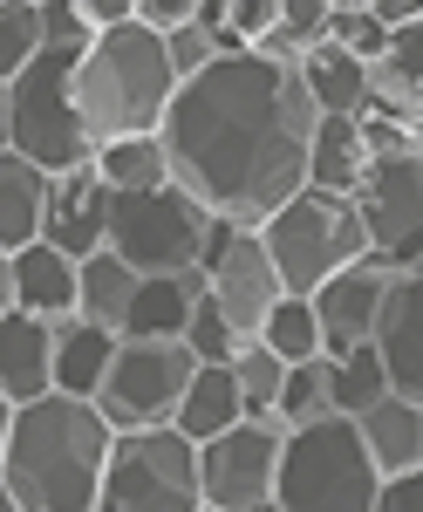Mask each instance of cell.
<instances>
[{
  "label": "cell",
  "instance_id": "25",
  "mask_svg": "<svg viewBox=\"0 0 423 512\" xmlns=\"http://www.w3.org/2000/svg\"><path fill=\"white\" fill-rule=\"evenodd\" d=\"M294 76L308 89L314 117H362V62H355V55H342V48L321 41L314 55L294 62Z\"/></svg>",
  "mask_w": 423,
  "mask_h": 512
},
{
  "label": "cell",
  "instance_id": "21",
  "mask_svg": "<svg viewBox=\"0 0 423 512\" xmlns=\"http://www.w3.org/2000/svg\"><path fill=\"white\" fill-rule=\"evenodd\" d=\"M232 424H246L239 417V390H232V369L226 362H198L185 396H178V410H171V431L185 437V444H205V437L232 431Z\"/></svg>",
  "mask_w": 423,
  "mask_h": 512
},
{
  "label": "cell",
  "instance_id": "5",
  "mask_svg": "<svg viewBox=\"0 0 423 512\" xmlns=\"http://www.w3.org/2000/svg\"><path fill=\"white\" fill-rule=\"evenodd\" d=\"M69 76H76V55L41 48L35 62L7 82V151L21 164H35L41 178L82 171L96 158V144L76 117V96H69Z\"/></svg>",
  "mask_w": 423,
  "mask_h": 512
},
{
  "label": "cell",
  "instance_id": "9",
  "mask_svg": "<svg viewBox=\"0 0 423 512\" xmlns=\"http://www.w3.org/2000/svg\"><path fill=\"white\" fill-rule=\"evenodd\" d=\"M192 369L198 362L185 342H116L110 369H103L89 403H96V417L110 431H157V424H171Z\"/></svg>",
  "mask_w": 423,
  "mask_h": 512
},
{
  "label": "cell",
  "instance_id": "4",
  "mask_svg": "<svg viewBox=\"0 0 423 512\" xmlns=\"http://www.w3.org/2000/svg\"><path fill=\"white\" fill-rule=\"evenodd\" d=\"M376 485L383 478L362 451L355 417H321L308 431L280 437V458H273V506L280 512H369Z\"/></svg>",
  "mask_w": 423,
  "mask_h": 512
},
{
  "label": "cell",
  "instance_id": "30",
  "mask_svg": "<svg viewBox=\"0 0 423 512\" xmlns=\"http://www.w3.org/2000/svg\"><path fill=\"white\" fill-rule=\"evenodd\" d=\"M89 164H96V178H103L110 192H157V185H171V178H164V144H157V137L103 144Z\"/></svg>",
  "mask_w": 423,
  "mask_h": 512
},
{
  "label": "cell",
  "instance_id": "13",
  "mask_svg": "<svg viewBox=\"0 0 423 512\" xmlns=\"http://www.w3.org/2000/svg\"><path fill=\"white\" fill-rule=\"evenodd\" d=\"M369 349L383 362L389 396L423 403V267H396L389 274L376 328H369Z\"/></svg>",
  "mask_w": 423,
  "mask_h": 512
},
{
  "label": "cell",
  "instance_id": "18",
  "mask_svg": "<svg viewBox=\"0 0 423 512\" xmlns=\"http://www.w3.org/2000/svg\"><path fill=\"white\" fill-rule=\"evenodd\" d=\"M48 362H55V328L35 315H0V396L7 403H35L48 396Z\"/></svg>",
  "mask_w": 423,
  "mask_h": 512
},
{
  "label": "cell",
  "instance_id": "23",
  "mask_svg": "<svg viewBox=\"0 0 423 512\" xmlns=\"http://www.w3.org/2000/svg\"><path fill=\"white\" fill-rule=\"evenodd\" d=\"M130 294H137V274H130L116 253H89V260H76V321L103 328V335H123Z\"/></svg>",
  "mask_w": 423,
  "mask_h": 512
},
{
  "label": "cell",
  "instance_id": "42",
  "mask_svg": "<svg viewBox=\"0 0 423 512\" xmlns=\"http://www.w3.org/2000/svg\"><path fill=\"white\" fill-rule=\"evenodd\" d=\"M0 512H21V506H14V499H7V485H0Z\"/></svg>",
  "mask_w": 423,
  "mask_h": 512
},
{
  "label": "cell",
  "instance_id": "33",
  "mask_svg": "<svg viewBox=\"0 0 423 512\" xmlns=\"http://www.w3.org/2000/svg\"><path fill=\"white\" fill-rule=\"evenodd\" d=\"M383 28L369 21V7L362 0H328V48H342V55H355V62H376L383 55Z\"/></svg>",
  "mask_w": 423,
  "mask_h": 512
},
{
  "label": "cell",
  "instance_id": "39",
  "mask_svg": "<svg viewBox=\"0 0 423 512\" xmlns=\"http://www.w3.org/2000/svg\"><path fill=\"white\" fill-rule=\"evenodd\" d=\"M0 315H21V308H14V260H7V253H0Z\"/></svg>",
  "mask_w": 423,
  "mask_h": 512
},
{
  "label": "cell",
  "instance_id": "17",
  "mask_svg": "<svg viewBox=\"0 0 423 512\" xmlns=\"http://www.w3.org/2000/svg\"><path fill=\"white\" fill-rule=\"evenodd\" d=\"M362 431V451L376 478H396V472H423V403H403V396H383L355 417Z\"/></svg>",
  "mask_w": 423,
  "mask_h": 512
},
{
  "label": "cell",
  "instance_id": "31",
  "mask_svg": "<svg viewBox=\"0 0 423 512\" xmlns=\"http://www.w3.org/2000/svg\"><path fill=\"white\" fill-rule=\"evenodd\" d=\"M226 369H232V390H239V417H246V424H267V417H273V396H280V376H287V362H273L260 342H246Z\"/></svg>",
  "mask_w": 423,
  "mask_h": 512
},
{
  "label": "cell",
  "instance_id": "19",
  "mask_svg": "<svg viewBox=\"0 0 423 512\" xmlns=\"http://www.w3.org/2000/svg\"><path fill=\"white\" fill-rule=\"evenodd\" d=\"M205 294V274H171V280H137L130 294V315H123V335L116 342H178L185 321H192V301Z\"/></svg>",
  "mask_w": 423,
  "mask_h": 512
},
{
  "label": "cell",
  "instance_id": "34",
  "mask_svg": "<svg viewBox=\"0 0 423 512\" xmlns=\"http://www.w3.org/2000/svg\"><path fill=\"white\" fill-rule=\"evenodd\" d=\"M178 342L192 349V362H232V355L246 349V342L232 335L226 321H219V308H212L205 294H198V301H192V321H185V335H178Z\"/></svg>",
  "mask_w": 423,
  "mask_h": 512
},
{
  "label": "cell",
  "instance_id": "35",
  "mask_svg": "<svg viewBox=\"0 0 423 512\" xmlns=\"http://www.w3.org/2000/svg\"><path fill=\"white\" fill-rule=\"evenodd\" d=\"M89 21H82L76 0H41V48H55V55H82L89 48Z\"/></svg>",
  "mask_w": 423,
  "mask_h": 512
},
{
  "label": "cell",
  "instance_id": "26",
  "mask_svg": "<svg viewBox=\"0 0 423 512\" xmlns=\"http://www.w3.org/2000/svg\"><path fill=\"white\" fill-rule=\"evenodd\" d=\"M321 417H335L328 410V355H314V362H294L287 376H280V396H273V431H308V424H321Z\"/></svg>",
  "mask_w": 423,
  "mask_h": 512
},
{
  "label": "cell",
  "instance_id": "32",
  "mask_svg": "<svg viewBox=\"0 0 423 512\" xmlns=\"http://www.w3.org/2000/svg\"><path fill=\"white\" fill-rule=\"evenodd\" d=\"M41 55V7L35 0H0V82H14Z\"/></svg>",
  "mask_w": 423,
  "mask_h": 512
},
{
  "label": "cell",
  "instance_id": "22",
  "mask_svg": "<svg viewBox=\"0 0 423 512\" xmlns=\"http://www.w3.org/2000/svg\"><path fill=\"white\" fill-rule=\"evenodd\" d=\"M116 355V335H103V328H89V321H62L55 328V362H48V383H55V396H96V383H103V369H110Z\"/></svg>",
  "mask_w": 423,
  "mask_h": 512
},
{
  "label": "cell",
  "instance_id": "20",
  "mask_svg": "<svg viewBox=\"0 0 423 512\" xmlns=\"http://www.w3.org/2000/svg\"><path fill=\"white\" fill-rule=\"evenodd\" d=\"M362 178H369L362 123H355V117H314V137H308V192L355 198Z\"/></svg>",
  "mask_w": 423,
  "mask_h": 512
},
{
  "label": "cell",
  "instance_id": "10",
  "mask_svg": "<svg viewBox=\"0 0 423 512\" xmlns=\"http://www.w3.org/2000/svg\"><path fill=\"white\" fill-rule=\"evenodd\" d=\"M198 274H205V301L219 308V321H226L239 342H253L260 321H267V308L280 301V280H273V260H267V246H260V233L212 219V239H205Z\"/></svg>",
  "mask_w": 423,
  "mask_h": 512
},
{
  "label": "cell",
  "instance_id": "41",
  "mask_svg": "<svg viewBox=\"0 0 423 512\" xmlns=\"http://www.w3.org/2000/svg\"><path fill=\"white\" fill-rule=\"evenodd\" d=\"M0 151H7V82H0Z\"/></svg>",
  "mask_w": 423,
  "mask_h": 512
},
{
  "label": "cell",
  "instance_id": "15",
  "mask_svg": "<svg viewBox=\"0 0 423 512\" xmlns=\"http://www.w3.org/2000/svg\"><path fill=\"white\" fill-rule=\"evenodd\" d=\"M103 226H110V185L96 178V164L48 178L41 246H55L62 260H89V253H103Z\"/></svg>",
  "mask_w": 423,
  "mask_h": 512
},
{
  "label": "cell",
  "instance_id": "24",
  "mask_svg": "<svg viewBox=\"0 0 423 512\" xmlns=\"http://www.w3.org/2000/svg\"><path fill=\"white\" fill-rule=\"evenodd\" d=\"M41 205H48V178L14 151H0V253H21L41 239Z\"/></svg>",
  "mask_w": 423,
  "mask_h": 512
},
{
  "label": "cell",
  "instance_id": "28",
  "mask_svg": "<svg viewBox=\"0 0 423 512\" xmlns=\"http://www.w3.org/2000/svg\"><path fill=\"white\" fill-rule=\"evenodd\" d=\"M328 41V0H280L273 7V28H267V41L253 48V55H267V62H301V55H314Z\"/></svg>",
  "mask_w": 423,
  "mask_h": 512
},
{
  "label": "cell",
  "instance_id": "8",
  "mask_svg": "<svg viewBox=\"0 0 423 512\" xmlns=\"http://www.w3.org/2000/svg\"><path fill=\"white\" fill-rule=\"evenodd\" d=\"M96 512H205L198 506V444L157 431H116L96 485Z\"/></svg>",
  "mask_w": 423,
  "mask_h": 512
},
{
  "label": "cell",
  "instance_id": "12",
  "mask_svg": "<svg viewBox=\"0 0 423 512\" xmlns=\"http://www.w3.org/2000/svg\"><path fill=\"white\" fill-rule=\"evenodd\" d=\"M273 458L280 431L273 424H232V431L198 444V506L205 512H246L273 499Z\"/></svg>",
  "mask_w": 423,
  "mask_h": 512
},
{
  "label": "cell",
  "instance_id": "43",
  "mask_svg": "<svg viewBox=\"0 0 423 512\" xmlns=\"http://www.w3.org/2000/svg\"><path fill=\"white\" fill-rule=\"evenodd\" d=\"M246 512H280V506H273V499H260V506H246Z\"/></svg>",
  "mask_w": 423,
  "mask_h": 512
},
{
  "label": "cell",
  "instance_id": "36",
  "mask_svg": "<svg viewBox=\"0 0 423 512\" xmlns=\"http://www.w3.org/2000/svg\"><path fill=\"white\" fill-rule=\"evenodd\" d=\"M164 62H171V76H178V82L198 76L205 62H219V48H212V28H205V21L192 14L178 35H164Z\"/></svg>",
  "mask_w": 423,
  "mask_h": 512
},
{
  "label": "cell",
  "instance_id": "14",
  "mask_svg": "<svg viewBox=\"0 0 423 512\" xmlns=\"http://www.w3.org/2000/svg\"><path fill=\"white\" fill-rule=\"evenodd\" d=\"M396 267H383L376 253H362L355 267L342 274H328L321 287L308 294L314 308V328H321V355H342L355 342H369V328H376V308H383V287Z\"/></svg>",
  "mask_w": 423,
  "mask_h": 512
},
{
  "label": "cell",
  "instance_id": "40",
  "mask_svg": "<svg viewBox=\"0 0 423 512\" xmlns=\"http://www.w3.org/2000/svg\"><path fill=\"white\" fill-rule=\"evenodd\" d=\"M7 424H14V403L0 396V451H7Z\"/></svg>",
  "mask_w": 423,
  "mask_h": 512
},
{
  "label": "cell",
  "instance_id": "29",
  "mask_svg": "<svg viewBox=\"0 0 423 512\" xmlns=\"http://www.w3.org/2000/svg\"><path fill=\"white\" fill-rule=\"evenodd\" d=\"M260 349L273 355V362H314L321 355V328H314V308H308V294H280L267 308V321H260V335H253Z\"/></svg>",
  "mask_w": 423,
  "mask_h": 512
},
{
  "label": "cell",
  "instance_id": "7",
  "mask_svg": "<svg viewBox=\"0 0 423 512\" xmlns=\"http://www.w3.org/2000/svg\"><path fill=\"white\" fill-rule=\"evenodd\" d=\"M205 239H212V219L185 192H171V185H157V192H110L103 253H116L137 280L192 274L205 260Z\"/></svg>",
  "mask_w": 423,
  "mask_h": 512
},
{
  "label": "cell",
  "instance_id": "1",
  "mask_svg": "<svg viewBox=\"0 0 423 512\" xmlns=\"http://www.w3.org/2000/svg\"><path fill=\"white\" fill-rule=\"evenodd\" d=\"M314 103L301 76L267 55H219L178 82L157 123L164 178L219 226H267L308 192Z\"/></svg>",
  "mask_w": 423,
  "mask_h": 512
},
{
  "label": "cell",
  "instance_id": "11",
  "mask_svg": "<svg viewBox=\"0 0 423 512\" xmlns=\"http://www.w3.org/2000/svg\"><path fill=\"white\" fill-rule=\"evenodd\" d=\"M355 219L383 267H423V158H383L355 185Z\"/></svg>",
  "mask_w": 423,
  "mask_h": 512
},
{
  "label": "cell",
  "instance_id": "37",
  "mask_svg": "<svg viewBox=\"0 0 423 512\" xmlns=\"http://www.w3.org/2000/svg\"><path fill=\"white\" fill-rule=\"evenodd\" d=\"M369 512H423V472H396L376 485V506Z\"/></svg>",
  "mask_w": 423,
  "mask_h": 512
},
{
  "label": "cell",
  "instance_id": "2",
  "mask_svg": "<svg viewBox=\"0 0 423 512\" xmlns=\"http://www.w3.org/2000/svg\"><path fill=\"white\" fill-rule=\"evenodd\" d=\"M110 424L82 396H35L14 403L7 451H0V485L21 512H96L103 458H110Z\"/></svg>",
  "mask_w": 423,
  "mask_h": 512
},
{
  "label": "cell",
  "instance_id": "3",
  "mask_svg": "<svg viewBox=\"0 0 423 512\" xmlns=\"http://www.w3.org/2000/svg\"><path fill=\"white\" fill-rule=\"evenodd\" d=\"M69 96H76L89 144L103 151V144H123V137H157V123L178 96V76L164 62V41L137 21H123V28H103L76 55Z\"/></svg>",
  "mask_w": 423,
  "mask_h": 512
},
{
  "label": "cell",
  "instance_id": "38",
  "mask_svg": "<svg viewBox=\"0 0 423 512\" xmlns=\"http://www.w3.org/2000/svg\"><path fill=\"white\" fill-rule=\"evenodd\" d=\"M82 21H89V35H103V28H123L130 21V0H76Z\"/></svg>",
  "mask_w": 423,
  "mask_h": 512
},
{
  "label": "cell",
  "instance_id": "27",
  "mask_svg": "<svg viewBox=\"0 0 423 512\" xmlns=\"http://www.w3.org/2000/svg\"><path fill=\"white\" fill-rule=\"evenodd\" d=\"M383 396H389V383H383V362H376L369 342L328 355V410H335V417H362V410L383 403Z\"/></svg>",
  "mask_w": 423,
  "mask_h": 512
},
{
  "label": "cell",
  "instance_id": "16",
  "mask_svg": "<svg viewBox=\"0 0 423 512\" xmlns=\"http://www.w3.org/2000/svg\"><path fill=\"white\" fill-rule=\"evenodd\" d=\"M14 260V308L21 315L48 321V328H62V321H76V260H62L55 246H21V253H7Z\"/></svg>",
  "mask_w": 423,
  "mask_h": 512
},
{
  "label": "cell",
  "instance_id": "6",
  "mask_svg": "<svg viewBox=\"0 0 423 512\" xmlns=\"http://www.w3.org/2000/svg\"><path fill=\"white\" fill-rule=\"evenodd\" d=\"M253 233L267 246L280 294H314L328 274H342V267H355V260L369 253L355 205H348V198H328V192H294L267 226H253Z\"/></svg>",
  "mask_w": 423,
  "mask_h": 512
}]
</instances>
